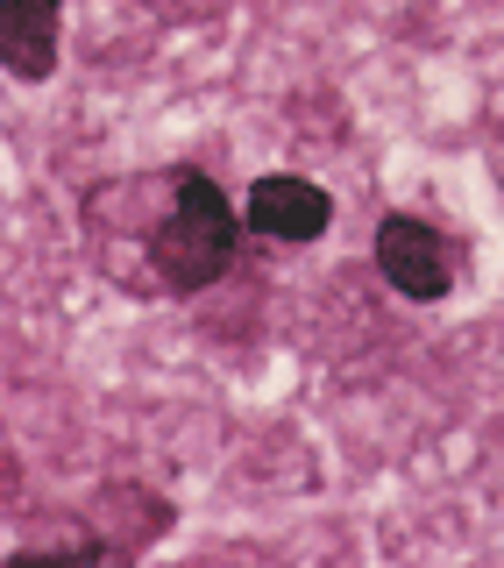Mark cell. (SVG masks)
Masks as SVG:
<instances>
[{
	"label": "cell",
	"mask_w": 504,
	"mask_h": 568,
	"mask_svg": "<svg viewBox=\"0 0 504 568\" xmlns=\"http://www.w3.org/2000/svg\"><path fill=\"white\" fill-rule=\"evenodd\" d=\"M235 248H242V206L228 200L213 178L178 171L171 178V206H164V221H157V235H150L157 277H164L171 292H206V284L228 277Z\"/></svg>",
	"instance_id": "obj_1"
},
{
	"label": "cell",
	"mask_w": 504,
	"mask_h": 568,
	"mask_svg": "<svg viewBox=\"0 0 504 568\" xmlns=\"http://www.w3.org/2000/svg\"><path fill=\"white\" fill-rule=\"evenodd\" d=\"M58 14L64 0H0V71L8 79H50L58 71Z\"/></svg>",
	"instance_id": "obj_4"
},
{
	"label": "cell",
	"mask_w": 504,
	"mask_h": 568,
	"mask_svg": "<svg viewBox=\"0 0 504 568\" xmlns=\"http://www.w3.org/2000/svg\"><path fill=\"white\" fill-rule=\"evenodd\" d=\"M242 221L256 227V235H270V242H320L334 227V200H327V185H313V178L278 171V178H256V185H249Z\"/></svg>",
	"instance_id": "obj_3"
},
{
	"label": "cell",
	"mask_w": 504,
	"mask_h": 568,
	"mask_svg": "<svg viewBox=\"0 0 504 568\" xmlns=\"http://www.w3.org/2000/svg\"><path fill=\"white\" fill-rule=\"evenodd\" d=\"M376 271L391 277L399 298L434 306V298L455 292V248H447V235L434 221H420V213H384V227H376Z\"/></svg>",
	"instance_id": "obj_2"
}]
</instances>
